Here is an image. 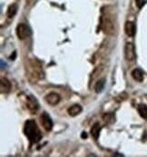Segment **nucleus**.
Instances as JSON below:
<instances>
[{"mask_svg": "<svg viewBox=\"0 0 147 157\" xmlns=\"http://www.w3.org/2000/svg\"><path fill=\"white\" fill-rule=\"evenodd\" d=\"M24 134L31 144H37L42 139L41 132L35 120H27L25 123Z\"/></svg>", "mask_w": 147, "mask_h": 157, "instance_id": "f257e3e1", "label": "nucleus"}, {"mask_svg": "<svg viewBox=\"0 0 147 157\" xmlns=\"http://www.w3.org/2000/svg\"><path fill=\"white\" fill-rule=\"evenodd\" d=\"M40 122H41V124L44 127V129L46 131V132H50L53 128V121L51 119V117L49 116L48 113H43L40 116Z\"/></svg>", "mask_w": 147, "mask_h": 157, "instance_id": "20e7f679", "label": "nucleus"}, {"mask_svg": "<svg viewBox=\"0 0 147 157\" xmlns=\"http://www.w3.org/2000/svg\"><path fill=\"white\" fill-rule=\"evenodd\" d=\"M17 9H18V6L17 4H12L8 6V9H7V17L9 18H12L16 16L17 12Z\"/></svg>", "mask_w": 147, "mask_h": 157, "instance_id": "f8f14e48", "label": "nucleus"}, {"mask_svg": "<svg viewBox=\"0 0 147 157\" xmlns=\"http://www.w3.org/2000/svg\"><path fill=\"white\" fill-rule=\"evenodd\" d=\"M100 131H101V125H100V124L95 123L92 126V128H91V135L94 137V139H95V140L98 139L99 135H100Z\"/></svg>", "mask_w": 147, "mask_h": 157, "instance_id": "9b49d317", "label": "nucleus"}, {"mask_svg": "<svg viewBox=\"0 0 147 157\" xmlns=\"http://www.w3.org/2000/svg\"><path fill=\"white\" fill-rule=\"evenodd\" d=\"M30 34H31V31L27 25L22 23L17 26V35L20 40H24V39L27 38L30 36Z\"/></svg>", "mask_w": 147, "mask_h": 157, "instance_id": "f03ea898", "label": "nucleus"}, {"mask_svg": "<svg viewBox=\"0 0 147 157\" xmlns=\"http://www.w3.org/2000/svg\"><path fill=\"white\" fill-rule=\"evenodd\" d=\"M81 137H82V138H86V137H87L86 133H85V132H83V133H82V135H81Z\"/></svg>", "mask_w": 147, "mask_h": 157, "instance_id": "dca6fc26", "label": "nucleus"}, {"mask_svg": "<svg viewBox=\"0 0 147 157\" xmlns=\"http://www.w3.org/2000/svg\"><path fill=\"white\" fill-rule=\"evenodd\" d=\"M135 31H136V27L134 23L132 21H127L125 25V32L126 35L130 37H133L135 35Z\"/></svg>", "mask_w": 147, "mask_h": 157, "instance_id": "6e6552de", "label": "nucleus"}, {"mask_svg": "<svg viewBox=\"0 0 147 157\" xmlns=\"http://www.w3.org/2000/svg\"><path fill=\"white\" fill-rule=\"evenodd\" d=\"M135 3H136V6H137L139 8H142L143 6H144L145 3V0H135Z\"/></svg>", "mask_w": 147, "mask_h": 157, "instance_id": "2eb2a0df", "label": "nucleus"}, {"mask_svg": "<svg viewBox=\"0 0 147 157\" xmlns=\"http://www.w3.org/2000/svg\"><path fill=\"white\" fill-rule=\"evenodd\" d=\"M132 76L137 82H143V80H144V72L139 68H135L132 72Z\"/></svg>", "mask_w": 147, "mask_h": 157, "instance_id": "1a4fd4ad", "label": "nucleus"}, {"mask_svg": "<svg viewBox=\"0 0 147 157\" xmlns=\"http://www.w3.org/2000/svg\"><path fill=\"white\" fill-rule=\"evenodd\" d=\"M26 107L28 110L33 113H36L39 110V104L37 100L33 95H28L26 97Z\"/></svg>", "mask_w": 147, "mask_h": 157, "instance_id": "7ed1b4c3", "label": "nucleus"}, {"mask_svg": "<svg viewBox=\"0 0 147 157\" xmlns=\"http://www.w3.org/2000/svg\"><path fill=\"white\" fill-rule=\"evenodd\" d=\"M138 113L139 114L145 118V119H147V105H144V104H141L138 105Z\"/></svg>", "mask_w": 147, "mask_h": 157, "instance_id": "4468645a", "label": "nucleus"}, {"mask_svg": "<svg viewBox=\"0 0 147 157\" xmlns=\"http://www.w3.org/2000/svg\"><path fill=\"white\" fill-rule=\"evenodd\" d=\"M11 83L8 79L2 77L0 81V91L2 94H7L11 91Z\"/></svg>", "mask_w": 147, "mask_h": 157, "instance_id": "0eeeda50", "label": "nucleus"}, {"mask_svg": "<svg viewBox=\"0 0 147 157\" xmlns=\"http://www.w3.org/2000/svg\"><path fill=\"white\" fill-rule=\"evenodd\" d=\"M105 78H102V79H100V80H98L97 82H96V84H95V92L98 94V93H101L104 88H105Z\"/></svg>", "mask_w": 147, "mask_h": 157, "instance_id": "ddd939ff", "label": "nucleus"}, {"mask_svg": "<svg viewBox=\"0 0 147 157\" xmlns=\"http://www.w3.org/2000/svg\"><path fill=\"white\" fill-rule=\"evenodd\" d=\"M67 112L69 113V115H71V116H76L82 112V106L79 105H74L70 108H68Z\"/></svg>", "mask_w": 147, "mask_h": 157, "instance_id": "9d476101", "label": "nucleus"}, {"mask_svg": "<svg viewBox=\"0 0 147 157\" xmlns=\"http://www.w3.org/2000/svg\"><path fill=\"white\" fill-rule=\"evenodd\" d=\"M125 56L127 61H133L136 57L135 48L133 43H127L125 47Z\"/></svg>", "mask_w": 147, "mask_h": 157, "instance_id": "39448f33", "label": "nucleus"}, {"mask_svg": "<svg viewBox=\"0 0 147 157\" xmlns=\"http://www.w3.org/2000/svg\"><path fill=\"white\" fill-rule=\"evenodd\" d=\"M44 100H45V102H46L48 105H56L60 102L61 97H60V95H59L58 94H56V93H50V94H48L44 97Z\"/></svg>", "mask_w": 147, "mask_h": 157, "instance_id": "423d86ee", "label": "nucleus"}]
</instances>
